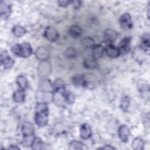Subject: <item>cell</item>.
<instances>
[{
    "label": "cell",
    "mask_w": 150,
    "mask_h": 150,
    "mask_svg": "<svg viewBox=\"0 0 150 150\" xmlns=\"http://www.w3.org/2000/svg\"><path fill=\"white\" fill-rule=\"evenodd\" d=\"M69 148L70 149H78V150H83L87 149V147L85 144L82 143L81 142L78 141H72L69 145Z\"/></svg>",
    "instance_id": "cell-21"
},
{
    "label": "cell",
    "mask_w": 150,
    "mask_h": 150,
    "mask_svg": "<svg viewBox=\"0 0 150 150\" xmlns=\"http://www.w3.org/2000/svg\"><path fill=\"white\" fill-rule=\"evenodd\" d=\"M9 149H19V148L16 145H11L9 147Z\"/></svg>",
    "instance_id": "cell-33"
},
{
    "label": "cell",
    "mask_w": 150,
    "mask_h": 150,
    "mask_svg": "<svg viewBox=\"0 0 150 150\" xmlns=\"http://www.w3.org/2000/svg\"><path fill=\"white\" fill-rule=\"evenodd\" d=\"M44 35L45 37L50 42L56 41L59 36L58 31L53 26L47 27L45 29Z\"/></svg>",
    "instance_id": "cell-7"
},
{
    "label": "cell",
    "mask_w": 150,
    "mask_h": 150,
    "mask_svg": "<svg viewBox=\"0 0 150 150\" xmlns=\"http://www.w3.org/2000/svg\"><path fill=\"white\" fill-rule=\"evenodd\" d=\"M118 136L121 140V141L124 142H127L128 141V138L130 135V131L128 127L125 125H122L120 126L118 128Z\"/></svg>",
    "instance_id": "cell-11"
},
{
    "label": "cell",
    "mask_w": 150,
    "mask_h": 150,
    "mask_svg": "<svg viewBox=\"0 0 150 150\" xmlns=\"http://www.w3.org/2000/svg\"><path fill=\"white\" fill-rule=\"evenodd\" d=\"M132 146L134 149L142 150L144 148V142L142 139L139 138H137L133 140Z\"/></svg>",
    "instance_id": "cell-26"
},
{
    "label": "cell",
    "mask_w": 150,
    "mask_h": 150,
    "mask_svg": "<svg viewBox=\"0 0 150 150\" xmlns=\"http://www.w3.org/2000/svg\"><path fill=\"white\" fill-rule=\"evenodd\" d=\"M40 88L42 91L50 92L52 89H53V86H52L50 80L46 76H43L40 83Z\"/></svg>",
    "instance_id": "cell-13"
},
{
    "label": "cell",
    "mask_w": 150,
    "mask_h": 150,
    "mask_svg": "<svg viewBox=\"0 0 150 150\" xmlns=\"http://www.w3.org/2000/svg\"><path fill=\"white\" fill-rule=\"evenodd\" d=\"M83 64L86 68L88 69H96L98 66L96 60L94 59L93 56L89 57H86L84 59Z\"/></svg>",
    "instance_id": "cell-18"
},
{
    "label": "cell",
    "mask_w": 150,
    "mask_h": 150,
    "mask_svg": "<svg viewBox=\"0 0 150 150\" xmlns=\"http://www.w3.org/2000/svg\"><path fill=\"white\" fill-rule=\"evenodd\" d=\"M12 32L13 35L16 37H21L25 35L26 33V29L23 26L20 25H16L13 28Z\"/></svg>",
    "instance_id": "cell-27"
},
{
    "label": "cell",
    "mask_w": 150,
    "mask_h": 150,
    "mask_svg": "<svg viewBox=\"0 0 150 150\" xmlns=\"http://www.w3.org/2000/svg\"><path fill=\"white\" fill-rule=\"evenodd\" d=\"M81 43L86 48L93 47L94 46V40L91 37H86L81 40Z\"/></svg>",
    "instance_id": "cell-28"
},
{
    "label": "cell",
    "mask_w": 150,
    "mask_h": 150,
    "mask_svg": "<svg viewBox=\"0 0 150 150\" xmlns=\"http://www.w3.org/2000/svg\"><path fill=\"white\" fill-rule=\"evenodd\" d=\"M119 23L121 27L124 30L131 29L132 27L131 16L128 13H123L119 18Z\"/></svg>",
    "instance_id": "cell-5"
},
{
    "label": "cell",
    "mask_w": 150,
    "mask_h": 150,
    "mask_svg": "<svg viewBox=\"0 0 150 150\" xmlns=\"http://www.w3.org/2000/svg\"><path fill=\"white\" fill-rule=\"evenodd\" d=\"M49 109L47 103L39 102L35 108V121L39 127H45L48 122Z\"/></svg>",
    "instance_id": "cell-2"
},
{
    "label": "cell",
    "mask_w": 150,
    "mask_h": 150,
    "mask_svg": "<svg viewBox=\"0 0 150 150\" xmlns=\"http://www.w3.org/2000/svg\"><path fill=\"white\" fill-rule=\"evenodd\" d=\"M0 12L2 19H7L11 13V7L6 2L1 1L0 2Z\"/></svg>",
    "instance_id": "cell-12"
},
{
    "label": "cell",
    "mask_w": 150,
    "mask_h": 150,
    "mask_svg": "<svg viewBox=\"0 0 150 150\" xmlns=\"http://www.w3.org/2000/svg\"><path fill=\"white\" fill-rule=\"evenodd\" d=\"M129 103H130V99H129V98L128 96H125L122 97L121 98V109L124 111H127V110L128 109V107L129 105Z\"/></svg>",
    "instance_id": "cell-29"
},
{
    "label": "cell",
    "mask_w": 150,
    "mask_h": 150,
    "mask_svg": "<svg viewBox=\"0 0 150 150\" xmlns=\"http://www.w3.org/2000/svg\"><path fill=\"white\" fill-rule=\"evenodd\" d=\"M91 129L87 124H83L80 127V137L83 139L89 138L91 135Z\"/></svg>",
    "instance_id": "cell-15"
},
{
    "label": "cell",
    "mask_w": 150,
    "mask_h": 150,
    "mask_svg": "<svg viewBox=\"0 0 150 150\" xmlns=\"http://www.w3.org/2000/svg\"><path fill=\"white\" fill-rule=\"evenodd\" d=\"M65 54H66V56L67 57V58H69V59H72V58H74L76 57V50L74 49V48H72V47H70L69 49H67L66 51V53H65Z\"/></svg>",
    "instance_id": "cell-30"
},
{
    "label": "cell",
    "mask_w": 150,
    "mask_h": 150,
    "mask_svg": "<svg viewBox=\"0 0 150 150\" xmlns=\"http://www.w3.org/2000/svg\"><path fill=\"white\" fill-rule=\"evenodd\" d=\"M99 149H115V148H114L113 146H111L110 145H105L103 147L100 148Z\"/></svg>",
    "instance_id": "cell-32"
},
{
    "label": "cell",
    "mask_w": 150,
    "mask_h": 150,
    "mask_svg": "<svg viewBox=\"0 0 150 150\" xmlns=\"http://www.w3.org/2000/svg\"><path fill=\"white\" fill-rule=\"evenodd\" d=\"M130 43H131V38L130 37H125L121 40L118 46L117 47L120 50V54H124L127 53L130 50Z\"/></svg>",
    "instance_id": "cell-8"
},
{
    "label": "cell",
    "mask_w": 150,
    "mask_h": 150,
    "mask_svg": "<svg viewBox=\"0 0 150 150\" xmlns=\"http://www.w3.org/2000/svg\"><path fill=\"white\" fill-rule=\"evenodd\" d=\"M104 48L100 45H94L92 49V56L96 60L100 58L104 53Z\"/></svg>",
    "instance_id": "cell-17"
},
{
    "label": "cell",
    "mask_w": 150,
    "mask_h": 150,
    "mask_svg": "<svg viewBox=\"0 0 150 150\" xmlns=\"http://www.w3.org/2000/svg\"><path fill=\"white\" fill-rule=\"evenodd\" d=\"M45 145L42 141V140L39 138H35L32 144V148L33 149H45Z\"/></svg>",
    "instance_id": "cell-25"
},
{
    "label": "cell",
    "mask_w": 150,
    "mask_h": 150,
    "mask_svg": "<svg viewBox=\"0 0 150 150\" xmlns=\"http://www.w3.org/2000/svg\"><path fill=\"white\" fill-rule=\"evenodd\" d=\"M141 48L142 50L145 51H149V33H145L143 35L141 39Z\"/></svg>",
    "instance_id": "cell-19"
},
{
    "label": "cell",
    "mask_w": 150,
    "mask_h": 150,
    "mask_svg": "<svg viewBox=\"0 0 150 150\" xmlns=\"http://www.w3.org/2000/svg\"><path fill=\"white\" fill-rule=\"evenodd\" d=\"M105 52L107 55L111 58H115L120 54V50L117 47L111 45H107L105 49Z\"/></svg>",
    "instance_id": "cell-14"
},
{
    "label": "cell",
    "mask_w": 150,
    "mask_h": 150,
    "mask_svg": "<svg viewBox=\"0 0 150 150\" xmlns=\"http://www.w3.org/2000/svg\"><path fill=\"white\" fill-rule=\"evenodd\" d=\"M71 3V1H58V4L59 6L62 7H66Z\"/></svg>",
    "instance_id": "cell-31"
},
{
    "label": "cell",
    "mask_w": 150,
    "mask_h": 150,
    "mask_svg": "<svg viewBox=\"0 0 150 150\" xmlns=\"http://www.w3.org/2000/svg\"><path fill=\"white\" fill-rule=\"evenodd\" d=\"M137 88L140 93H149V87L148 83L144 80H139L137 82Z\"/></svg>",
    "instance_id": "cell-20"
},
{
    "label": "cell",
    "mask_w": 150,
    "mask_h": 150,
    "mask_svg": "<svg viewBox=\"0 0 150 150\" xmlns=\"http://www.w3.org/2000/svg\"><path fill=\"white\" fill-rule=\"evenodd\" d=\"M49 50L44 46L39 47L35 52L36 58L42 62L46 61L49 57Z\"/></svg>",
    "instance_id": "cell-10"
},
{
    "label": "cell",
    "mask_w": 150,
    "mask_h": 150,
    "mask_svg": "<svg viewBox=\"0 0 150 150\" xmlns=\"http://www.w3.org/2000/svg\"><path fill=\"white\" fill-rule=\"evenodd\" d=\"M72 81L75 86H86L87 82L84 77L81 75H76L72 78Z\"/></svg>",
    "instance_id": "cell-22"
},
{
    "label": "cell",
    "mask_w": 150,
    "mask_h": 150,
    "mask_svg": "<svg viewBox=\"0 0 150 150\" xmlns=\"http://www.w3.org/2000/svg\"><path fill=\"white\" fill-rule=\"evenodd\" d=\"M16 83L20 89L24 90L26 89L28 85V82L27 79L22 75L19 76L16 78Z\"/></svg>",
    "instance_id": "cell-24"
},
{
    "label": "cell",
    "mask_w": 150,
    "mask_h": 150,
    "mask_svg": "<svg viewBox=\"0 0 150 150\" xmlns=\"http://www.w3.org/2000/svg\"><path fill=\"white\" fill-rule=\"evenodd\" d=\"M1 63L5 69H10L14 63V60L8 55L7 51L3 50L1 52Z\"/></svg>",
    "instance_id": "cell-6"
},
{
    "label": "cell",
    "mask_w": 150,
    "mask_h": 150,
    "mask_svg": "<svg viewBox=\"0 0 150 150\" xmlns=\"http://www.w3.org/2000/svg\"><path fill=\"white\" fill-rule=\"evenodd\" d=\"M25 97V94L24 91L22 89H19L15 92H14L13 94V100L16 103H22L24 101Z\"/></svg>",
    "instance_id": "cell-23"
},
{
    "label": "cell",
    "mask_w": 150,
    "mask_h": 150,
    "mask_svg": "<svg viewBox=\"0 0 150 150\" xmlns=\"http://www.w3.org/2000/svg\"><path fill=\"white\" fill-rule=\"evenodd\" d=\"M23 135L22 144L25 146H30L34 140V128L32 123L25 122L22 127Z\"/></svg>",
    "instance_id": "cell-3"
},
{
    "label": "cell",
    "mask_w": 150,
    "mask_h": 150,
    "mask_svg": "<svg viewBox=\"0 0 150 150\" xmlns=\"http://www.w3.org/2000/svg\"><path fill=\"white\" fill-rule=\"evenodd\" d=\"M53 93L52 99L54 103L58 106L64 107L66 103H71L73 101V97L67 91L64 82L62 79H56L53 84Z\"/></svg>",
    "instance_id": "cell-1"
},
{
    "label": "cell",
    "mask_w": 150,
    "mask_h": 150,
    "mask_svg": "<svg viewBox=\"0 0 150 150\" xmlns=\"http://www.w3.org/2000/svg\"><path fill=\"white\" fill-rule=\"evenodd\" d=\"M11 51L17 56L21 57H28L32 53V49L30 45L27 42L22 43H16L12 46Z\"/></svg>",
    "instance_id": "cell-4"
},
{
    "label": "cell",
    "mask_w": 150,
    "mask_h": 150,
    "mask_svg": "<svg viewBox=\"0 0 150 150\" xmlns=\"http://www.w3.org/2000/svg\"><path fill=\"white\" fill-rule=\"evenodd\" d=\"M117 37V33L113 29H107L104 33V40L107 45H111L112 42L116 39Z\"/></svg>",
    "instance_id": "cell-9"
},
{
    "label": "cell",
    "mask_w": 150,
    "mask_h": 150,
    "mask_svg": "<svg viewBox=\"0 0 150 150\" xmlns=\"http://www.w3.org/2000/svg\"><path fill=\"white\" fill-rule=\"evenodd\" d=\"M83 30L78 25H72L69 30V34L73 38H78L82 35Z\"/></svg>",
    "instance_id": "cell-16"
}]
</instances>
